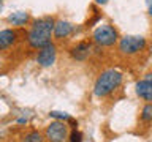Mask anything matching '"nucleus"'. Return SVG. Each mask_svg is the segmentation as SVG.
<instances>
[{"mask_svg":"<svg viewBox=\"0 0 152 142\" xmlns=\"http://www.w3.org/2000/svg\"><path fill=\"white\" fill-rule=\"evenodd\" d=\"M56 59H57V47L54 43H49L46 44L45 47L38 49V54H37V63L41 66V68H49L56 63Z\"/></svg>","mask_w":152,"mask_h":142,"instance_id":"6","label":"nucleus"},{"mask_svg":"<svg viewBox=\"0 0 152 142\" xmlns=\"http://www.w3.org/2000/svg\"><path fill=\"white\" fill-rule=\"evenodd\" d=\"M92 40L95 44L102 47H111L119 41V33L116 30V27H113L111 24H103V25H98L94 30Z\"/></svg>","mask_w":152,"mask_h":142,"instance_id":"3","label":"nucleus"},{"mask_svg":"<svg viewBox=\"0 0 152 142\" xmlns=\"http://www.w3.org/2000/svg\"><path fill=\"white\" fill-rule=\"evenodd\" d=\"M94 2L97 3V5H106V3H108V0H94Z\"/></svg>","mask_w":152,"mask_h":142,"instance_id":"18","label":"nucleus"},{"mask_svg":"<svg viewBox=\"0 0 152 142\" xmlns=\"http://www.w3.org/2000/svg\"><path fill=\"white\" fill-rule=\"evenodd\" d=\"M49 117L54 118V120H60V122H70L71 120V115L66 112H59V111H51L49 112Z\"/></svg>","mask_w":152,"mask_h":142,"instance_id":"14","label":"nucleus"},{"mask_svg":"<svg viewBox=\"0 0 152 142\" xmlns=\"http://www.w3.org/2000/svg\"><path fill=\"white\" fill-rule=\"evenodd\" d=\"M18 123H19V125H26V123H27V118H18Z\"/></svg>","mask_w":152,"mask_h":142,"instance_id":"17","label":"nucleus"},{"mask_svg":"<svg viewBox=\"0 0 152 142\" xmlns=\"http://www.w3.org/2000/svg\"><path fill=\"white\" fill-rule=\"evenodd\" d=\"M18 41V32L14 28H3L0 30V51H7Z\"/></svg>","mask_w":152,"mask_h":142,"instance_id":"9","label":"nucleus"},{"mask_svg":"<svg viewBox=\"0 0 152 142\" xmlns=\"http://www.w3.org/2000/svg\"><path fill=\"white\" fill-rule=\"evenodd\" d=\"M56 19L51 16H43L33 19L32 25L27 32V44L32 49H41L46 44L52 43V32H54Z\"/></svg>","mask_w":152,"mask_h":142,"instance_id":"1","label":"nucleus"},{"mask_svg":"<svg viewBox=\"0 0 152 142\" xmlns=\"http://www.w3.org/2000/svg\"><path fill=\"white\" fill-rule=\"evenodd\" d=\"M73 30H75V27L71 22L59 19V21H56V24H54L52 36H54V40H64V38H68L71 33H73Z\"/></svg>","mask_w":152,"mask_h":142,"instance_id":"8","label":"nucleus"},{"mask_svg":"<svg viewBox=\"0 0 152 142\" xmlns=\"http://www.w3.org/2000/svg\"><path fill=\"white\" fill-rule=\"evenodd\" d=\"M2 7H3V3H2V0H0V11H2Z\"/></svg>","mask_w":152,"mask_h":142,"instance_id":"20","label":"nucleus"},{"mask_svg":"<svg viewBox=\"0 0 152 142\" xmlns=\"http://www.w3.org/2000/svg\"><path fill=\"white\" fill-rule=\"evenodd\" d=\"M147 44L146 38L140 35H125L119 40V52L122 55H135L140 54L141 51H144Z\"/></svg>","mask_w":152,"mask_h":142,"instance_id":"4","label":"nucleus"},{"mask_svg":"<svg viewBox=\"0 0 152 142\" xmlns=\"http://www.w3.org/2000/svg\"><path fill=\"white\" fill-rule=\"evenodd\" d=\"M46 137L40 131H30L22 137V142H45Z\"/></svg>","mask_w":152,"mask_h":142,"instance_id":"12","label":"nucleus"},{"mask_svg":"<svg viewBox=\"0 0 152 142\" xmlns=\"http://www.w3.org/2000/svg\"><path fill=\"white\" fill-rule=\"evenodd\" d=\"M7 21H8V24H11L13 27H24L32 21V17L27 11H16V13L10 14L7 17Z\"/></svg>","mask_w":152,"mask_h":142,"instance_id":"11","label":"nucleus"},{"mask_svg":"<svg viewBox=\"0 0 152 142\" xmlns=\"http://www.w3.org/2000/svg\"><path fill=\"white\" fill-rule=\"evenodd\" d=\"M147 3V11H149V16L152 17V0H146Z\"/></svg>","mask_w":152,"mask_h":142,"instance_id":"16","label":"nucleus"},{"mask_svg":"<svg viewBox=\"0 0 152 142\" xmlns=\"http://www.w3.org/2000/svg\"><path fill=\"white\" fill-rule=\"evenodd\" d=\"M90 54H92V43L90 41H79L78 44H75L70 49L71 59L78 62H84Z\"/></svg>","mask_w":152,"mask_h":142,"instance_id":"7","label":"nucleus"},{"mask_svg":"<svg viewBox=\"0 0 152 142\" xmlns=\"http://www.w3.org/2000/svg\"><path fill=\"white\" fill-rule=\"evenodd\" d=\"M140 118H141V122H144V123H151L152 122V103H147V104L142 106Z\"/></svg>","mask_w":152,"mask_h":142,"instance_id":"13","label":"nucleus"},{"mask_svg":"<svg viewBox=\"0 0 152 142\" xmlns=\"http://www.w3.org/2000/svg\"><path fill=\"white\" fill-rule=\"evenodd\" d=\"M124 76L117 70H106L97 78L94 84V95L98 98H104L111 95L116 88L121 87Z\"/></svg>","mask_w":152,"mask_h":142,"instance_id":"2","label":"nucleus"},{"mask_svg":"<svg viewBox=\"0 0 152 142\" xmlns=\"http://www.w3.org/2000/svg\"><path fill=\"white\" fill-rule=\"evenodd\" d=\"M68 125L65 122L54 120L46 126L45 130V137L48 142H66L68 141Z\"/></svg>","mask_w":152,"mask_h":142,"instance_id":"5","label":"nucleus"},{"mask_svg":"<svg viewBox=\"0 0 152 142\" xmlns=\"http://www.w3.org/2000/svg\"><path fill=\"white\" fill-rule=\"evenodd\" d=\"M144 79H147V80H149V82L152 84V73H147V74L144 76Z\"/></svg>","mask_w":152,"mask_h":142,"instance_id":"19","label":"nucleus"},{"mask_svg":"<svg viewBox=\"0 0 152 142\" xmlns=\"http://www.w3.org/2000/svg\"><path fill=\"white\" fill-rule=\"evenodd\" d=\"M135 92L141 99L152 103V84L147 79H141L135 84Z\"/></svg>","mask_w":152,"mask_h":142,"instance_id":"10","label":"nucleus"},{"mask_svg":"<svg viewBox=\"0 0 152 142\" xmlns=\"http://www.w3.org/2000/svg\"><path fill=\"white\" fill-rule=\"evenodd\" d=\"M68 142H83V134H81V131L73 128L68 134Z\"/></svg>","mask_w":152,"mask_h":142,"instance_id":"15","label":"nucleus"}]
</instances>
